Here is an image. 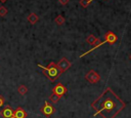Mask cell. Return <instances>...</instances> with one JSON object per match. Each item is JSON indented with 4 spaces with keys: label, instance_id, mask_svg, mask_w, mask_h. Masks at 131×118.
Masks as SVG:
<instances>
[{
    "label": "cell",
    "instance_id": "obj_15",
    "mask_svg": "<svg viewBox=\"0 0 131 118\" xmlns=\"http://www.w3.org/2000/svg\"><path fill=\"white\" fill-rule=\"evenodd\" d=\"M7 12H8V10L5 6H3V5L0 6V16H5L7 14Z\"/></svg>",
    "mask_w": 131,
    "mask_h": 118
},
{
    "label": "cell",
    "instance_id": "obj_7",
    "mask_svg": "<svg viewBox=\"0 0 131 118\" xmlns=\"http://www.w3.org/2000/svg\"><path fill=\"white\" fill-rule=\"evenodd\" d=\"M104 39L106 40L107 43H110V44H115V43L117 42V40H118V37H117V35H116L114 32L107 31V32L105 33V35H104Z\"/></svg>",
    "mask_w": 131,
    "mask_h": 118
},
{
    "label": "cell",
    "instance_id": "obj_11",
    "mask_svg": "<svg viewBox=\"0 0 131 118\" xmlns=\"http://www.w3.org/2000/svg\"><path fill=\"white\" fill-rule=\"evenodd\" d=\"M27 19H28V22H29L31 25H34V24H36V23L39 21V16H38L35 12H31V13L28 15Z\"/></svg>",
    "mask_w": 131,
    "mask_h": 118
},
{
    "label": "cell",
    "instance_id": "obj_2",
    "mask_svg": "<svg viewBox=\"0 0 131 118\" xmlns=\"http://www.w3.org/2000/svg\"><path fill=\"white\" fill-rule=\"evenodd\" d=\"M38 67L42 70L43 74H44L50 81H54V80H56V79L60 76V74H61L60 71L57 69L56 64H55L54 62L49 63V65H48L47 67H43L42 65L38 64Z\"/></svg>",
    "mask_w": 131,
    "mask_h": 118
},
{
    "label": "cell",
    "instance_id": "obj_4",
    "mask_svg": "<svg viewBox=\"0 0 131 118\" xmlns=\"http://www.w3.org/2000/svg\"><path fill=\"white\" fill-rule=\"evenodd\" d=\"M71 66H72V63H71L68 58H66V57L60 58V60L56 63V67H57V69L60 71V73H63V72H66L67 70H69V69L71 68Z\"/></svg>",
    "mask_w": 131,
    "mask_h": 118
},
{
    "label": "cell",
    "instance_id": "obj_9",
    "mask_svg": "<svg viewBox=\"0 0 131 118\" xmlns=\"http://www.w3.org/2000/svg\"><path fill=\"white\" fill-rule=\"evenodd\" d=\"M27 116H28V113L21 107H17L13 111V118H27Z\"/></svg>",
    "mask_w": 131,
    "mask_h": 118
},
{
    "label": "cell",
    "instance_id": "obj_13",
    "mask_svg": "<svg viewBox=\"0 0 131 118\" xmlns=\"http://www.w3.org/2000/svg\"><path fill=\"white\" fill-rule=\"evenodd\" d=\"M54 22H55V24H56V25L61 26V25H63V24H64V17H63L61 14H58V15L55 17Z\"/></svg>",
    "mask_w": 131,
    "mask_h": 118
},
{
    "label": "cell",
    "instance_id": "obj_8",
    "mask_svg": "<svg viewBox=\"0 0 131 118\" xmlns=\"http://www.w3.org/2000/svg\"><path fill=\"white\" fill-rule=\"evenodd\" d=\"M1 115H2L3 118H13V110L11 109V107L9 105H6L2 109Z\"/></svg>",
    "mask_w": 131,
    "mask_h": 118
},
{
    "label": "cell",
    "instance_id": "obj_3",
    "mask_svg": "<svg viewBox=\"0 0 131 118\" xmlns=\"http://www.w3.org/2000/svg\"><path fill=\"white\" fill-rule=\"evenodd\" d=\"M85 79H86L89 83L95 84V83H97V82L100 80V76H99V74H98L96 71L90 70V71H88L87 74L85 75Z\"/></svg>",
    "mask_w": 131,
    "mask_h": 118
},
{
    "label": "cell",
    "instance_id": "obj_5",
    "mask_svg": "<svg viewBox=\"0 0 131 118\" xmlns=\"http://www.w3.org/2000/svg\"><path fill=\"white\" fill-rule=\"evenodd\" d=\"M67 91H68V88H67L62 83H59V82L56 83L55 86L52 88V93L58 95L59 97H61L62 95H64V94L67 93Z\"/></svg>",
    "mask_w": 131,
    "mask_h": 118
},
{
    "label": "cell",
    "instance_id": "obj_10",
    "mask_svg": "<svg viewBox=\"0 0 131 118\" xmlns=\"http://www.w3.org/2000/svg\"><path fill=\"white\" fill-rule=\"evenodd\" d=\"M86 42L88 43V44H90V45H97L98 43H99V39L95 36V35H92V34H90L87 38H86Z\"/></svg>",
    "mask_w": 131,
    "mask_h": 118
},
{
    "label": "cell",
    "instance_id": "obj_17",
    "mask_svg": "<svg viewBox=\"0 0 131 118\" xmlns=\"http://www.w3.org/2000/svg\"><path fill=\"white\" fill-rule=\"evenodd\" d=\"M69 1H70V0H58V3H59L60 5H67V4L69 3Z\"/></svg>",
    "mask_w": 131,
    "mask_h": 118
},
{
    "label": "cell",
    "instance_id": "obj_20",
    "mask_svg": "<svg viewBox=\"0 0 131 118\" xmlns=\"http://www.w3.org/2000/svg\"><path fill=\"white\" fill-rule=\"evenodd\" d=\"M130 58H131V55H130Z\"/></svg>",
    "mask_w": 131,
    "mask_h": 118
},
{
    "label": "cell",
    "instance_id": "obj_1",
    "mask_svg": "<svg viewBox=\"0 0 131 118\" xmlns=\"http://www.w3.org/2000/svg\"><path fill=\"white\" fill-rule=\"evenodd\" d=\"M95 115H100L102 118H115L123 109L126 104L122 99L111 88L106 87L102 93L91 103Z\"/></svg>",
    "mask_w": 131,
    "mask_h": 118
},
{
    "label": "cell",
    "instance_id": "obj_16",
    "mask_svg": "<svg viewBox=\"0 0 131 118\" xmlns=\"http://www.w3.org/2000/svg\"><path fill=\"white\" fill-rule=\"evenodd\" d=\"M79 3H80V5H81L83 8H86V7L89 5L88 0H80V1H79Z\"/></svg>",
    "mask_w": 131,
    "mask_h": 118
},
{
    "label": "cell",
    "instance_id": "obj_18",
    "mask_svg": "<svg viewBox=\"0 0 131 118\" xmlns=\"http://www.w3.org/2000/svg\"><path fill=\"white\" fill-rule=\"evenodd\" d=\"M3 104H4V99L2 95H0V108L3 106Z\"/></svg>",
    "mask_w": 131,
    "mask_h": 118
},
{
    "label": "cell",
    "instance_id": "obj_6",
    "mask_svg": "<svg viewBox=\"0 0 131 118\" xmlns=\"http://www.w3.org/2000/svg\"><path fill=\"white\" fill-rule=\"evenodd\" d=\"M41 112H42L46 117H49V116H51V115L55 112V109H54V107H53L48 101H45L44 106L41 108Z\"/></svg>",
    "mask_w": 131,
    "mask_h": 118
},
{
    "label": "cell",
    "instance_id": "obj_14",
    "mask_svg": "<svg viewBox=\"0 0 131 118\" xmlns=\"http://www.w3.org/2000/svg\"><path fill=\"white\" fill-rule=\"evenodd\" d=\"M59 96L58 95H56V94H54V93H52L51 95H50V97H49V100H50V102L52 103V104H56L58 101H59Z\"/></svg>",
    "mask_w": 131,
    "mask_h": 118
},
{
    "label": "cell",
    "instance_id": "obj_19",
    "mask_svg": "<svg viewBox=\"0 0 131 118\" xmlns=\"http://www.w3.org/2000/svg\"><path fill=\"white\" fill-rule=\"evenodd\" d=\"M0 1H1V3H5L7 0H0Z\"/></svg>",
    "mask_w": 131,
    "mask_h": 118
},
{
    "label": "cell",
    "instance_id": "obj_12",
    "mask_svg": "<svg viewBox=\"0 0 131 118\" xmlns=\"http://www.w3.org/2000/svg\"><path fill=\"white\" fill-rule=\"evenodd\" d=\"M17 91H18V93H19L20 95H25V94L28 92V87H27L26 85L21 84V85H19V86L17 87Z\"/></svg>",
    "mask_w": 131,
    "mask_h": 118
}]
</instances>
